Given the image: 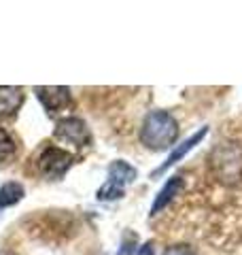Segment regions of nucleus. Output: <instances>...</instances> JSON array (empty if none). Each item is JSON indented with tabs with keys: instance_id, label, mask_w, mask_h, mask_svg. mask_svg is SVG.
<instances>
[{
	"instance_id": "obj_1",
	"label": "nucleus",
	"mask_w": 242,
	"mask_h": 255,
	"mask_svg": "<svg viewBox=\"0 0 242 255\" xmlns=\"http://www.w3.org/2000/svg\"><path fill=\"white\" fill-rule=\"evenodd\" d=\"M179 138V122L168 111H151L140 126V142L151 151L172 147Z\"/></svg>"
},
{
	"instance_id": "obj_2",
	"label": "nucleus",
	"mask_w": 242,
	"mask_h": 255,
	"mask_svg": "<svg viewBox=\"0 0 242 255\" xmlns=\"http://www.w3.org/2000/svg\"><path fill=\"white\" fill-rule=\"evenodd\" d=\"M211 168L225 185H236L242 179V149L236 142H221L211 153Z\"/></svg>"
},
{
	"instance_id": "obj_3",
	"label": "nucleus",
	"mask_w": 242,
	"mask_h": 255,
	"mask_svg": "<svg viewBox=\"0 0 242 255\" xmlns=\"http://www.w3.org/2000/svg\"><path fill=\"white\" fill-rule=\"evenodd\" d=\"M138 177V170L134 168L132 164L123 162V159H115L111 166H109V179L107 183L98 189V198L100 202H113V200H119V198H123V191L125 187L130 185V183L136 181Z\"/></svg>"
},
{
	"instance_id": "obj_4",
	"label": "nucleus",
	"mask_w": 242,
	"mask_h": 255,
	"mask_svg": "<svg viewBox=\"0 0 242 255\" xmlns=\"http://www.w3.org/2000/svg\"><path fill=\"white\" fill-rule=\"evenodd\" d=\"M36 164H38V170L45 179L58 181L70 170V166L75 164V155L62 147H45L43 153L38 155Z\"/></svg>"
},
{
	"instance_id": "obj_5",
	"label": "nucleus",
	"mask_w": 242,
	"mask_h": 255,
	"mask_svg": "<svg viewBox=\"0 0 242 255\" xmlns=\"http://www.w3.org/2000/svg\"><path fill=\"white\" fill-rule=\"evenodd\" d=\"M53 136L58 138L60 142H68V145H75V147H87L92 145V132L87 124L83 122L81 117L75 115H68V117H62L58 119L55 124V130H53Z\"/></svg>"
},
{
	"instance_id": "obj_6",
	"label": "nucleus",
	"mask_w": 242,
	"mask_h": 255,
	"mask_svg": "<svg viewBox=\"0 0 242 255\" xmlns=\"http://www.w3.org/2000/svg\"><path fill=\"white\" fill-rule=\"evenodd\" d=\"M34 94L38 102L43 105V109L47 111V115H55L72 105V94H70V87L66 85H45V87L36 85Z\"/></svg>"
},
{
	"instance_id": "obj_7",
	"label": "nucleus",
	"mask_w": 242,
	"mask_h": 255,
	"mask_svg": "<svg viewBox=\"0 0 242 255\" xmlns=\"http://www.w3.org/2000/svg\"><path fill=\"white\" fill-rule=\"evenodd\" d=\"M206 134H208V126H202V128H200V130H198L196 134H191V136H189V138H185V140L181 142V145H176V147L170 151V155L166 157V162L161 164V166H157V168L151 172V177H153V179H157L159 174H164L166 170H170L172 166H174L176 162H181V159H183L185 155H187V153H189V151H191L193 147H196V145H200V142H202V138H204Z\"/></svg>"
},
{
	"instance_id": "obj_8",
	"label": "nucleus",
	"mask_w": 242,
	"mask_h": 255,
	"mask_svg": "<svg viewBox=\"0 0 242 255\" xmlns=\"http://www.w3.org/2000/svg\"><path fill=\"white\" fill-rule=\"evenodd\" d=\"M26 94L21 87L15 85H0V117H13L21 109Z\"/></svg>"
},
{
	"instance_id": "obj_9",
	"label": "nucleus",
	"mask_w": 242,
	"mask_h": 255,
	"mask_svg": "<svg viewBox=\"0 0 242 255\" xmlns=\"http://www.w3.org/2000/svg\"><path fill=\"white\" fill-rule=\"evenodd\" d=\"M185 189V181L183 177H179V174H174V177H170L166 181V185L159 189V194L155 196V200H153V206H151V215H157L159 211H164L168 204H170L176 196L181 194V191Z\"/></svg>"
},
{
	"instance_id": "obj_10",
	"label": "nucleus",
	"mask_w": 242,
	"mask_h": 255,
	"mask_svg": "<svg viewBox=\"0 0 242 255\" xmlns=\"http://www.w3.org/2000/svg\"><path fill=\"white\" fill-rule=\"evenodd\" d=\"M26 196V189H23L21 183L17 181H6L2 187H0V209H9L15 206L17 202H21V198Z\"/></svg>"
},
{
	"instance_id": "obj_11",
	"label": "nucleus",
	"mask_w": 242,
	"mask_h": 255,
	"mask_svg": "<svg viewBox=\"0 0 242 255\" xmlns=\"http://www.w3.org/2000/svg\"><path fill=\"white\" fill-rule=\"evenodd\" d=\"M15 140L4 128H0V162H9L15 155Z\"/></svg>"
},
{
	"instance_id": "obj_12",
	"label": "nucleus",
	"mask_w": 242,
	"mask_h": 255,
	"mask_svg": "<svg viewBox=\"0 0 242 255\" xmlns=\"http://www.w3.org/2000/svg\"><path fill=\"white\" fill-rule=\"evenodd\" d=\"M136 247H138V236H136V232L130 230V232L123 234V241H121V245H119L117 255H134Z\"/></svg>"
},
{
	"instance_id": "obj_13",
	"label": "nucleus",
	"mask_w": 242,
	"mask_h": 255,
	"mask_svg": "<svg viewBox=\"0 0 242 255\" xmlns=\"http://www.w3.org/2000/svg\"><path fill=\"white\" fill-rule=\"evenodd\" d=\"M164 255H198V253L193 251V247L181 243V245H170V247H166Z\"/></svg>"
},
{
	"instance_id": "obj_14",
	"label": "nucleus",
	"mask_w": 242,
	"mask_h": 255,
	"mask_svg": "<svg viewBox=\"0 0 242 255\" xmlns=\"http://www.w3.org/2000/svg\"><path fill=\"white\" fill-rule=\"evenodd\" d=\"M136 255H155V249H153V243H144L138 247V253Z\"/></svg>"
},
{
	"instance_id": "obj_15",
	"label": "nucleus",
	"mask_w": 242,
	"mask_h": 255,
	"mask_svg": "<svg viewBox=\"0 0 242 255\" xmlns=\"http://www.w3.org/2000/svg\"><path fill=\"white\" fill-rule=\"evenodd\" d=\"M0 255H15L13 251H0Z\"/></svg>"
}]
</instances>
